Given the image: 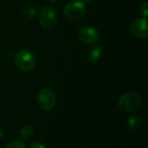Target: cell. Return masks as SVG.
Masks as SVG:
<instances>
[{"mask_svg": "<svg viewBox=\"0 0 148 148\" xmlns=\"http://www.w3.org/2000/svg\"><path fill=\"white\" fill-rule=\"evenodd\" d=\"M15 64L20 71L29 72L36 65V58L28 49H21L16 54Z\"/></svg>", "mask_w": 148, "mask_h": 148, "instance_id": "1", "label": "cell"}, {"mask_svg": "<svg viewBox=\"0 0 148 148\" xmlns=\"http://www.w3.org/2000/svg\"><path fill=\"white\" fill-rule=\"evenodd\" d=\"M118 106L121 109L124 111L134 112L141 107L142 100L139 94L132 92H127L119 98Z\"/></svg>", "mask_w": 148, "mask_h": 148, "instance_id": "2", "label": "cell"}, {"mask_svg": "<svg viewBox=\"0 0 148 148\" xmlns=\"http://www.w3.org/2000/svg\"><path fill=\"white\" fill-rule=\"evenodd\" d=\"M86 13L85 3L79 0L69 2L64 7V15L70 20H78L82 18Z\"/></svg>", "mask_w": 148, "mask_h": 148, "instance_id": "3", "label": "cell"}, {"mask_svg": "<svg viewBox=\"0 0 148 148\" xmlns=\"http://www.w3.org/2000/svg\"><path fill=\"white\" fill-rule=\"evenodd\" d=\"M37 103L42 110L50 111L56 104V96L51 89L43 88L37 94Z\"/></svg>", "mask_w": 148, "mask_h": 148, "instance_id": "4", "label": "cell"}, {"mask_svg": "<svg viewBox=\"0 0 148 148\" xmlns=\"http://www.w3.org/2000/svg\"><path fill=\"white\" fill-rule=\"evenodd\" d=\"M77 38L85 44H94L100 39V34L97 30L92 26H84L78 30Z\"/></svg>", "mask_w": 148, "mask_h": 148, "instance_id": "5", "label": "cell"}, {"mask_svg": "<svg viewBox=\"0 0 148 148\" xmlns=\"http://www.w3.org/2000/svg\"><path fill=\"white\" fill-rule=\"evenodd\" d=\"M57 18L56 11L50 6H45L40 10L39 21L44 28L50 29L54 27L57 22Z\"/></svg>", "mask_w": 148, "mask_h": 148, "instance_id": "6", "label": "cell"}, {"mask_svg": "<svg viewBox=\"0 0 148 148\" xmlns=\"http://www.w3.org/2000/svg\"><path fill=\"white\" fill-rule=\"evenodd\" d=\"M131 31L133 35L138 38H146L148 35L147 18L141 17L133 21L131 24Z\"/></svg>", "mask_w": 148, "mask_h": 148, "instance_id": "7", "label": "cell"}, {"mask_svg": "<svg viewBox=\"0 0 148 148\" xmlns=\"http://www.w3.org/2000/svg\"><path fill=\"white\" fill-rule=\"evenodd\" d=\"M101 56H102V47L100 45H96L92 47L88 51L87 58L90 63H95L98 60H100Z\"/></svg>", "mask_w": 148, "mask_h": 148, "instance_id": "8", "label": "cell"}, {"mask_svg": "<svg viewBox=\"0 0 148 148\" xmlns=\"http://www.w3.org/2000/svg\"><path fill=\"white\" fill-rule=\"evenodd\" d=\"M35 129L32 126H24L20 130V138L23 140H29L32 138Z\"/></svg>", "mask_w": 148, "mask_h": 148, "instance_id": "9", "label": "cell"}, {"mask_svg": "<svg viewBox=\"0 0 148 148\" xmlns=\"http://www.w3.org/2000/svg\"><path fill=\"white\" fill-rule=\"evenodd\" d=\"M140 123H141V120H140V118L138 115H132L127 120V126L133 131L137 130L140 127Z\"/></svg>", "mask_w": 148, "mask_h": 148, "instance_id": "10", "label": "cell"}, {"mask_svg": "<svg viewBox=\"0 0 148 148\" xmlns=\"http://www.w3.org/2000/svg\"><path fill=\"white\" fill-rule=\"evenodd\" d=\"M23 13L24 16L28 18H32L35 17L36 13V9L34 6H27L24 10H23Z\"/></svg>", "mask_w": 148, "mask_h": 148, "instance_id": "11", "label": "cell"}, {"mask_svg": "<svg viewBox=\"0 0 148 148\" xmlns=\"http://www.w3.org/2000/svg\"><path fill=\"white\" fill-rule=\"evenodd\" d=\"M6 148H26V146L21 140H12L8 143Z\"/></svg>", "mask_w": 148, "mask_h": 148, "instance_id": "12", "label": "cell"}, {"mask_svg": "<svg viewBox=\"0 0 148 148\" xmlns=\"http://www.w3.org/2000/svg\"><path fill=\"white\" fill-rule=\"evenodd\" d=\"M140 14L143 16V17L147 18L148 13V3L147 2L143 3L141 5H140Z\"/></svg>", "mask_w": 148, "mask_h": 148, "instance_id": "13", "label": "cell"}, {"mask_svg": "<svg viewBox=\"0 0 148 148\" xmlns=\"http://www.w3.org/2000/svg\"><path fill=\"white\" fill-rule=\"evenodd\" d=\"M29 148H46V147L42 143L36 141V142H33V143L30 144Z\"/></svg>", "mask_w": 148, "mask_h": 148, "instance_id": "14", "label": "cell"}, {"mask_svg": "<svg viewBox=\"0 0 148 148\" xmlns=\"http://www.w3.org/2000/svg\"><path fill=\"white\" fill-rule=\"evenodd\" d=\"M3 128L0 127V139L3 137Z\"/></svg>", "mask_w": 148, "mask_h": 148, "instance_id": "15", "label": "cell"}, {"mask_svg": "<svg viewBox=\"0 0 148 148\" xmlns=\"http://www.w3.org/2000/svg\"><path fill=\"white\" fill-rule=\"evenodd\" d=\"M84 1V3H92L94 0H83Z\"/></svg>", "mask_w": 148, "mask_h": 148, "instance_id": "16", "label": "cell"}, {"mask_svg": "<svg viewBox=\"0 0 148 148\" xmlns=\"http://www.w3.org/2000/svg\"><path fill=\"white\" fill-rule=\"evenodd\" d=\"M49 1H52V2H56V1H57V0H49Z\"/></svg>", "mask_w": 148, "mask_h": 148, "instance_id": "17", "label": "cell"}, {"mask_svg": "<svg viewBox=\"0 0 148 148\" xmlns=\"http://www.w3.org/2000/svg\"></svg>", "mask_w": 148, "mask_h": 148, "instance_id": "18", "label": "cell"}]
</instances>
